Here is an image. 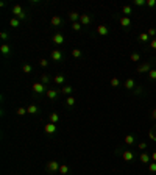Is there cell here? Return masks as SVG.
<instances>
[{
  "label": "cell",
  "mask_w": 156,
  "mask_h": 175,
  "mask_svg": "<svg viewBox=\"0 0 156 175\" xmlns=\"http://www.w3.org/2000/svg\"><path fill=\"white\" fill-rule=\"evenodd\" d=\"M151 66H153V61H147V63H140L138 66V72L139 73H148L151 71Z\"/></svg>",
  "instance_id": "obj_1"
},
{
  "label": "cell",
  "mask_w": 156,
  "mask_h": 175,
  "mask_svg": "<svg viewBox=\"0 0 156 175\" xmlns=\"http://www.w3.org/2000/svg\"><path fill=\"white\" fill-rule=\"evenodd\" d=\"M11 13H13L19 21H20V19H25V13H24V10H22L20 5H14L13 10H11Z\"/></svg>",
  "instance_id": "obj_2"
},
{
  "label": "cell",
  "mask_w": 156,
  "mask_h": 175,
  "mask_svg": "<svg viewBox=\"0 0 156 175\" xmlns=\"http://www.w3.org/2000/svg\"><path fill=\"white\" fill-rule=\"evenodd\" d=\"M59 163L58 161H48L47 163V166H45V169L48 170V172H52V174H55V172H58L59 170Z\"/></svg>",
  "instance_id": "obj_3"
},
{
  "label": "cell",
  "mask_w": 156,
  "mask_h": 175,
  "mask_svg": "<svg viewBox=\"0 0 156 175\" xmlns=\"http://www.w3.org/2000/svg\"><path fill=\"white\" fill-rule=\"evenodd\" d=\"M122 159L127 163H131L133 159H134V153H133L131 150H123L122 152Z\"/></svg>",
  "instance_id": "obj_4"
},
{
  "label": "cell",
  "mask_w": 156,
  "mask_h": 175,
  "mask_svg": "<svg viewBox=\"0 0 156 175\" xmlns=\"http://www.w3.org/2000/svg\"><path fill=\"white\" fill-rule=\"evenodd\" d=\"M97 34H100V36H108V34H109L108 25H105V24L97 25Z\"/></svg>",
  "instance_id": "obj_5"
},
{
  "label": "cell",
  "mask_w": 156,
  "mask_h": 175,
  "mask_svg": "<svg viewBox=\"0 0 156 175\" xmlns=\"http://www.w3.org/2000/svg\"><path fill=\"white\" fill-rule=\"evenodd\" d=\"M33 91L36 92V94H44V92H47L45 91V84H42L39 81V83H33Z\"/></svg>",
  "instance_id": "obj_6"
},
{
  "label": "cell",
  "mask_w": 156,
  "mask_h": 175,
  "mask_svg": "<svg viewBox=\"0 0 156 175\" xmlns=\"http://www.w3.org/2000/svg\"><path fill=\"white\" fill-rule=\"evenodd\" d=\"M44 131H45V133H47V135H53V133H55V131H56V124H52V122H48L47 125L44 127Z\"/></svg>",
  "instance_id": "obj_7"
},
{
  "label": "cell",
  "mask_w": 156,
  "mask_h": 175,
  "mask_svg": "<svg viewBox=\"0 0 156 175\" xmlns=\"http://www.w3.org/2000/svg\"><path fill=\"white\" fill-rule=\"evenodd\" d=\"M139 161L140 163H144V164H150V161H151V155H148V153H145V152H142V153L139 155Z\"/></svg>",
  "instance_id": "obj_8"
},
{
  "label": "cell",
  "mask_w": 156,
  "mask_h": 175,
  "mask_svg": "<svg viewBox=\"0 0 156 175\" xmlns=\"http://www.w3.org/2000/svg\"><path fill=\"white\" fill-rule=\"evenodd\" d=\"M119 22H120V25L123 27V28H128V27L131 25V19L127 17V16H122V17L119 19Z\"/></svg>",
  "instance_id": "obj_9"
},
{
  "label": "cell",
  "mask_w": 156,
  "mask_h": 175,
  "mask_svg": "<svg viewBox=\"0 0 156 175\" xmlns=\"http://www.w3.org/2000/svg\"><path fill=\"white\" fill-rule=\"evenodd\" d=\"M91 21H92V19H91L89 14H81V16H80V24L81 25H89Z\"/></svg>",
  "instance_id": "obj_10"
},
{
  "label": "cell",
  "mask_w": 156,
  "mask_h": 175,
  "mask_svg": "<svg viewBox=\"0 0 156 175\" xmlns=\"http://www.w3.org/2000/svg\"><path fill=\"white\" fill-rule=\"evenodd\" d=\"M125 89H128V91H131V89H134V86H136V83H134V78H127L125 80Z\"/></svg>",
  "instance_id": "obj_11"
},
{
  "label": "cell",
  "mask_w": 156,
  "mask_h": 175,
  "mask_svg": "<svg viewBox=\"0 0 156 175\" xmlns=\"http://www.w3.org/2000/svg\"><path fill=\"white\" fill-rule=\"evenodd\" d=\"M52 60L53 61H61V60H63V53H61V50H52Z\"/></svg>",
  "instance_id": "obj_12"
},
{
  "label": "cell",
  "mask_w": 156,
  "mask_h": 175,
  "mask_svg": "<svg viewBox=\"0 0 156 175\" xmlns=\"http://www.w3.org/2000/svg\"><path fill=\"white\" fill-rule=\"evenodd\" d=\"M47 99H50V100H55L56 97H58V91H55V89H47Z\"/></svg>",
  "instance_id": "obj_13"
},
{
  "label": "cell",
  "mask_w": 156,
  "mask_h": 175,
  "mask_svg": "<svg viewBox=\"0 0 156 175\" xmlns=\"http://www.w3.org/2000/svg\"><path fill=\"white\" fill-rule=\"evenodd\" d=\"M122 13H123V16H130V14H133V6L131 5H125L122 6Z\"/></svg>",
  "instance_id": "obj_14"
},
{
  "label": "cell",
  "mask_w": 156,
  "mask_h": 175,
  "mask_svg": "<svg viewBox=\"0 0 156 175\" xmlns=\"http://www.w3.org/2000/svg\"><path fill=\"white\" fill-rule=\"evenodd\" d=\"M50 24H52L53 27H59L61 24H63V21H61V17H59V16H53V17H52V21H50Z\"/></svg>",
  "instance_id": "obj_15"
},
{
  "label": "cell",
  "mask_w": 156,
  "mask_h": 175,
  "mask_svg": "<svg viewBox=\"0 0 156 175\" xmlns=\"http://www.w3.org/2000/svg\"><path fill=\"white\" fill-rule=\"evenodd\" d=\"M48 119H50L52 124H58V122H59V114H58V113H50Z\"/></svg>",
  "instance_id": "obj_16"
},
{
  "label": "cell",
  "mask_w": 156,
  "mask_h": 175,
  "mask_svg": "<svg viewBox=\"0 0 156 175\" xmlns=\"http://www.w3.org/2000/svg\"><path fill=\"white\" fill-rule=\"evenodd\" d=\"M134 136H133V135H127V136H125V139H123V142L125 144H127V145H133V144H134Z\"/></svg>",
  "instance_id": "obj_17"
},
{
  "label": "cell",
  "mask_w": 156,
  "mask_h": 175,
  "mask_svg": "<svg viewBox=\"0 0 156 175\" xmlns=\"http://www.w3.org/2000/svg\"><path fill=\"white\" fill-rule=\"evenodd\" d=\"M53 42H55V44H63V42H64V36H63V34H55V36H53Z\"/></svg>",
  "instance_id": "obj_18"
},
{
  "label": "cell",
  "mask_w": 156,
  "mask_h": 175,
  "mask_svg": "<svg viewBox=\"0 0 156 175\" xmlns=\"http://www.w3.org/2000/svg\"><path fill=\"white\" fill-rule=\"evenodd\" d=\"M69 19L72 21V24H74V22H78L80 21V14L75 13V11H72V13H69Z\"/></svg>",
  "instance_id": "obj_19"
},
{
  "label": "cell",
  "mask_w": 156,
  "mask_h": 175,
  "mask_svg": "<svg viewBox=\"0 0 156 175\" xmlns=\"http://www.w3.org/2000/svg\"><path fill=\"white\" fill-rule=\"evenodd\" d=\"M109 84H111L112 88H119L120 86V80L117 78V77H112V78L109 80Z\"/></svg>",
  "instance_id": "obj_20"
},
{
  "label": "cell",
  "mask_w": 156,
  "mask_h": 175,
  "mask_svg": "<svg viewBox=\"0 0 156 175\" xmlns=\"http://www.w3.org/2000/svg\"><path fill=\"white\" fill-rule=\"evenodd\" d=\"M58 172H59L61 175H67V174H69V166H67V164H61Z\"/></svg>",
  "instance_id": "obj_21"
},
{
  "label": "cell",
  "mask_w": 156,
  "mask_h": 175,
  "mask_svg": "<svg viewBox=\"0 0 156 175\" xmlns=\"http://www.w3.org/2000/svg\"><path fill=\"white\" fill-rule=\"evenodd\" d=\"M0 52H2L3 55H10V53H11V49H10V45H8V44H3L2 47H0Z\"/></svg>",
  "instance_id": "obj_22"
},
{
  "label": "cell",
  "mask_w": 156,
  "mask_h": 175,
  "mask_svg": "<svg viewBox=\"0 0 156 175\" xmlns=\"http://www.w3.org/2000/svg\"><path fill=\"white\" fill-rule=\"evenodd\" d=\"M27 111H28V114H37V106L36 105H30V106H27Z\"/></svg>",
  "instance_id": "obj_23"
},
{
  "label": "cell",
  "mask_w": 156,
  "mask_h": 175,
  "mask_svg": "<svg viewBox=\"0 0 156 175\" xmlns=\"http://www.w3.org/2000/svg\"><path fill=\"white\" fill-rule=\"evenodd\" d=\"M31 71H33V69H31V66H30L28 63L22 64V72H24V73H31Z\"/></svg>",
  "instance_id": "obj_24"
},
{
  "label": "cell",
  "mask_w": 156,
  "mask_h": 175,
  "mask_svg": "<svg viewBox=\"0 0 156 175\" xmlns=\"http://www.w3.org/2000/svg\"><path fill=\"white\" fill-rule=\"evenodd\" d=\"M64 80H66V78H64V75H61V73L55 75V83H56V84H63Z\"/></svg>",
  "instance_id": "obj_25"
},
{
  "label": "cell",
  "mask_w": 156,
  "mask_h": 175,
  "mask_svg": "<svg viewBox=\"0 0 156 175\" xmlns=\"http://www.w3.org/2000/svg\"><path fill=\"white\" fill-rule=\"evenodd\" d=\"M130 60L133 61V63H139V60H140V53H131V56H130Z\"/></svg>",
  "instance_id": "obj_26"
},
{
  "label": "cell",
  "mask_w": 156,
  "mask_h": 175,
  "mask_svg": "<svg viewBox=\"0 0 156 175\" xmlns=\"http://www.w3.org/2000/svg\"><path fill=\"white\" fill-rule=\"evenodd\" d=\"M19 24H20V21H19L17 17H13V19L10 21V25L13 27V28H17V27H19Z\"/></svg>",
  "instance_id": "obj_27"
},
{
  "label": "cell",
  "mask_w": 156,
  "mask_h": 175,
  "mask_svg": "<svg viewBox=\"0 0 156 175\" xmlns=\"http://www.w3.org/2000/svg\"><path fill=\"white\" fill-rule=\"evenodd\" d=\"M150 39V36H148V33H140L139 34V41L140 42H144V44H145V42Z\"/></svg>",
  "instance_id": "obj_28"
},
{
  "label": "cell",
  "mask_w": 156,
  "mask_h": 175,
  "mask_svg": "<svg viewBox=\"0 0 156 175\" xmlns=\"http://www.w3.org/2000/svg\"><path fill=\"white\" fill-rule=\"evenodd\" d=\"M27 113H28V111H27V108H24V106H19L17 110H16V114L17 116H25Z\"/></svg>",
  "instance_id": "obj_29"
},
{
  "label": "cell",
  "mask_w": 156,
  "mask_h": 175,
  "mask_svg": "<svg viewBox=\"0 0 156 175\" xmlns=\"http://www.w3.org/2000/svg\"><path fill=\"white\" fill-rule=\"evenodd\" d=\"M66 105H67V106H74V105H75V99H74V97H67V99H66Z\"/></svg>",
  "instance_id": "obj_30"
},
{
  "label": "cell",
  "mask_w": 156,
  "mask_h": 175,
  "mask_svg": "<svg viewBox=\"0 0 156 175\" xmlns=\"http://www.w3.org/2000/svg\"><path fill=\"white\" fill-rule=\"evenodd\" d=\"M48 81H50V77H48V75H45V73H44V75H41V83H42V84H48Z\"/></svg>",
  "instance_id": "obj_31"
},
{
  "label": "cell",
  "mask_w": 156,
  "mask_h": 175,
  "mask_svg": "<svg viewBox=\"0 0 156 175\" xmlns=\"http://www.w3.org/2000/svg\"><path fill=\"white\" fill-rule=\"evenodd\" d=\"M148 170H150L151 174H156V163L155 161H151L150 164H148Z\"/></svg>",
  "instance_id": "obj_32"
},
{
  "label": "cell",
  "mask_w": 156,
  "mask_h": 175,
  "mask_svg": "<svg viewBox=\"0 0 156 175\" xmlns=\"http://www.w3.org/2000/svg\"><path fill=\"white\" fill-rule=\"evenodd\" d=\"M72 30H75V32H80V30H81V24H80V21L72 24Z\"/></svg>",
  "instance_id": "obj_33"
},
{
  "label": "cell",
  "mask_w": 156,
  "mask_h": 175,
  "mask_svg": "<svg viewBox=\"0 0 156 175\" xmlns=\"http://www.w3.org/2000/svg\"><path fill=\"white\" fill-rule=\"evenodd\" d=\"M72 56H74V58H80V56H81V50H80V49H74V50H72Z\"/></svg>",
  "instance_id": "obj_34"
},
{
  "label": "cell",
  "mask_w": 156,
  "mask_h": 175,
  "mask_svg": "<svg viewBox=\"0 0 156 175\" xmlns=\"http://www.w3.org/2000/svg\"><path fill=\"white\" fill-rule=\"evenodd\" d=\"M148 138H150L151 141H155V142H156V131L153 130V128H151V130L148 131Z\"/></svg>",
  "instance_id": "obj_35"
},
{
  "label": "cell",
  "mask_w": 156,
  "mask_h": 175,
  "mask_svg": "<svg viewBox=\"0 0 156 175\" xmlns=\"http://www.w3.org/2000/svg\"><path fill=\"white\" fill-rule=\"evenodd\" d=\"M147 75H148V78H150V80H156V69H151Z\"/></svg>",
  "instance_id": "obj_36"
},
{
  "label": "cell",
  "mask_w": 156,
  "mask_h": 175,
  "mask_svg": "<svg viewBox=\"0 0 156 175\" xmlns=\"http://www.w3.org/2000/svg\"><path fill=\"white\" fill-rule=\"evenodd\" d=\"M72 91H74V88H72V86H64L63 88V92H64V94H72Z\"/></svg>",
  "instance_id": "obj_37"
},
{
  "label": "cell",
  "mask_w": 156,
  "mask_h": 175,
  "mask_svg": "<svg viewBox=\"0 0 156 175\" xmlns=\"http://www.w3.org/2000/svg\"><path fill=\"white\" fill-rule=\"evenodd\" d=\"M134 5L136 6H144V5H147V0H134Z\"/></svg>",
  "instance_id": "obj_38"
},
{
  "label": "cell",
  "mask_w": 156,
  "mask_h": 175,
  "mask_svg": "<svg viewBox=\"0 0 156 175\" xmlns=\"http://www.w3.org/2000/svg\"><path fill=\"white\" fill-rule=\"evenodd\" d=\"M148 36L150 38H156V28H148Z\"/></svg>",
  "instance_id": "obj_39"
},
{
  "label": "cell",
  "mask_w": 156,
  "mask_h": 175,
  "mask_svg": "<svg viewBox=\"0 0 156 175\" xmlns=\"http://www.w3.org/2000/svg\"><path fill=\"white\" fill-rule=\"evenodd\" d=\"M39 66H41V67H47V66H48V61L45 60V58H42V60H39Z\"/></svg>",
  "instance_id": "obj_40"
},
{
  "label": "cell",
  "mask_w": 156,
  "mask_h": 175,
  "mask_svg": "<svg viewBox=\"0 0 156 175\" xmlns=\"http://www.w3.org/2000/svg\"><path fill=\"white\" fill-rule=\"evenodd\" d=\"M138 149H139V150H145V149H147V142H139Z\"/></svg>",
  "instance_id": "obj_41"
},
{
  "label": "cell",
  "mask_w": 156,
  "mask_h": 175,
  "mask_svg": "<svg viewBox=\"0 0 156 175\" xmlns=\"http://www.w3.org/2000/svg\"><path fill=\"white\" fill-rule=\"evenodd\" d=\"M150 49H153V50H156V38H153V39L150 41Z\"/></svg>",
  "instance_id": "obj_42"
},
{
  "label": "cell",
  "mask_w": 156,
  "mask_h": 175,
  "mask_svg": "<svg viewBox=\"0 0 156 175\" xmlns=\"http://www.w3.org/2000/svg\"><path fill=\"white\" fill-rule=\"evenodd\" d=\"M156 5V0H147V6H150V8H153Z\"/></svg>",
  "instance_id": "obj_43"
},
{
  "label": "cell",
  "mask_w": 156,
  "mask_h": 175,
  "mask_svg": "<svg viewBox=\"0 0 156 175\" xmlns=\"http://www.w3.org/2000/svg\"><path fill=\"white\" fill-rule=\"evenodd\" d=\"M0 38H2V39H8V33L2 32V33H0Z\"/></svg>",
  "instance_id": "obj_44"
},
{
  "label": "cell",
  "mask_w": 156,
  "mask_h": 175,
  "mask_svg": "<svg viewBox=\"0 0 156 175\" xmlns=\"http://www.w3.org/2000/svg\"><path fill=\"white\" fill-rule=\"evenodd\" d=\"M151 119H155V120H156V108H155L153 111H151Z\"/></svg>",
  "instance_id": "obj_45"
},
{
  "label": "cell",
  "mask_w": 156,
  "mask_h": 175,
  "mask_svg": "<svg viewBox=\"0 0 156 175\" xmlns=\"http://www.w3.org/2000/svg\"><path fill=\"white\" fill-rule=\"evenodd\" d=\"M151 161L156 163V152H153V153H151Z\"/></svg>",
  "instance_id": "obj_46"
}]
</instances>
